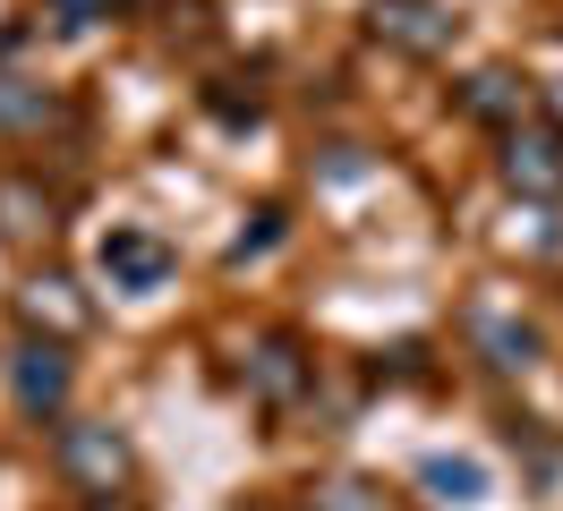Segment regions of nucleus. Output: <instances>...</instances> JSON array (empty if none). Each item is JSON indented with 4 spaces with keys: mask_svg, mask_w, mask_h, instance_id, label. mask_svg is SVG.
I'll use <instances>...</instances> for the list:
<instances>
[{
    "mask_svg": "<svg viewBox=\"0 0 563 511\" xmlns=\"http://www.w3.org/2000/svg\"><path fill=\"white\" fill-rule=\"evenodd\" d=\"M95 273H103L120 299H154V290L179 273V256H172V238H163V231L120 222V231H103V247H95Z\"/></svg>",
    "mask_w": 563,
    "mask_h": 511,
    "instance_id": "f257e3e1",
    "label": "nucleus"
},
{
    "mask_svg": "<svg viewBox=\"0 0 563 511\" xmlns=\"http://www.w3.org/2000/svg\"><path fill=\"white\" fill-rule=\"evenodd\" d=\"M52 452H60V477H69V486H86V495H111V486L129 477V460H137V452H129V435H120V426H103V418H69Z\"/></svg>",
    "mask_w": 563,
    "mask_h": 511,
    "instance_id": "f03ea898",
    "label": "nucleus"
},
{
    "mask_svg": "<svg viewBox=\"0 0 563 511\" xmlns=\"http://www.w3.org/2000/svg\"><path fill=\"white\" fill-rule=\"evenodd\" d=\"M367 26H376V43L410 52V60H444L453 34H461V18L444 9V0H367Z\"/></svg>",
    "mask_w": 563,
    "mask_h": 511,
    "instance_id": "7ed1b4c3",
    "label": "nucleus"
},
{
    "mask_svg": "<svg viewBox=\"0 0 563 511\" xmlns=\"http://www.w3.org/2000/svg\"><path fill=\"white\" fill-rule=\"evenodd\" d=\"M504 179H512V197H529V204H555L563 197V129H555V120L504 129Z\"/></svg>",
    "mask_w": 563,
    "mask_h": 511,
    "instance_id": "20e7f679",
    "label": "nucleus"
},
{
    "mask_svg": "<svg viewBox=\"0 0 563 511\" xmlns=\"http://www.w3.org/2000/svg\"><path fill=\"white\" fill-rule=\"evenodd\" d=\"M69 384H77L69 341H18V349H9V392H18L26 418H60V409H69Z\"/></svg>",
    "mask_w": 563,
    "mask_h": 511,
    "instance_id": "39448f33",
    "label": "nucleus"
},
{
    "mask_svg": "<svg viewBox=\"0 0 563 511\" xmlns=\"http://www.w3.org/2000/svg\"><path fill=\"white\" fill-rule=\"evenodd\" d=\"M240 384H247V401L290 409L299 392H308V358H299V341H290V333H265V341L240 358Z\"/></svg>",
    "mask_w": 563,
    "mask_h": 511,
    "instance_id": "423d86ee",
    "label": "nucleus"
},
{
    "mask_svg": "<svg viewBox=\"0 0 563 511\" xmlns=\"http://www.w3.org/2000/svg\"><path fill=\"white\" fill-rule=\"evenodd\" d=\"M18 315H26L43 341H77L86 333V299H77V281H60V273H35V281L18 290Z\"/></svg>",
    "mask_w": 563,
    "mask_h": 511,
    "instance_id": "0eeeda50",
    "label": "nucleus"
},
{
    "mask_svg": "<svg viewBox=\"0 0 563 511\" xmlns=\"http://www.w3.org/2000/svg\"><path fill=\"white\" fill-rule=\"evenodd\" d=\"M0 238H9V247L52 238V197H43L35 170H0Z\"/></svg>",
    "mask_w": 563,
    "mask_h": 511,
    "instance_id": "6e6552de",
    "label": "nucleus"
},
{
    "mask_svg": "<svg viewBox=\"0 0 563 511\" xmlns=\"http://www.w3.org/2000/svg\"><path fill=\"white\" fill-rule=\"evenodd\" d=\"M461 111L487 120V129H521V120H529V86L512 77V68H478V77L461 86Z\"/></svg>",
    "mask_w": 563,
    "mask_h": 511,
    "instance_id": "1a4fd4ad",
    "label": "nucleus"
},
{
    "mask_svg": "<svg viewBox=\"0 0 563 511\" xmlns=\"http://www.w3.org/2000/svg\"><path fill=\"white\" fill-rule=\"evenodd\" d=\"M419 486L435 495V503H487V460H470V452H427L419 460Z\"/></svg>",
    "mask_w": 563,
    "mask_h": 511,
    "instance_id": "9d476101",
    "label": "nucleus"
},
{
    "mask_svg": "<svg viewBox=\"0 0 563 511\" xmlns=\"http://www.w3.org/2000/svg\"><path fill=\"white\" fill-rule=\"evenodd\" d=\"M470 341L487 349V367H529V358H538V333H529V324H512V315H495V307H478V315H470Z\"/></svg>",
    "mask_w": 563,
    "mask_h": 511,
    "instance_id": "9b49d317",
    "label": "nucleus"
},
{
    "mask_svg": "<svg viewBox=\"0 0 563 511\" xmlns=\"http://www.w3.org/2000/svg\"><path fill=\"white\" fill-rule=\"evenodd\" d=\"M43 120H52V86L0 68V129H43Z\"/></svg>",
    "mask_w": 563,
    "mask_h": 511,
    "instance_id": "f8f14e48",
    "label": "nucleus"
},
{
    "mask_svg": "<svg viewBox=\"0 0 563 511\" xmlns=\"http://www.w3.org/2000/svg\"><path fill=\"white\" fill-rule=\"evenodd\" d=\"M103 18H111V0H43V18H35V26H52L60 43H77V34H95Z\"/></svg>",
    "mask_w": 563,
    "mask_h": 511,
    "instance_id": "ddd939ff",
    "label": "nucleus"
},
{
    "mask_svg": "<svg viewBox=\"0 0 563 511\" xmlns=\"http://www.w3.org/2000/svg\"><path fill=\"white\" fill-rule=\"evenodd\" d=\"M308 511H393V503H385V486H367V477H333V486H317Z\"/></svg>",
    "mask_w": 563,
    "mask_h": 511,
    "instance_id": "4468645a",
    "label": "nucleus"
},
{
    "mask_svg": "<svg viewBox=\"0 0 563 511\" xmlns=\"http://www.w3.org/2000/svg\"><path fill=\"white\" fill-rule=\"evenodd\" d=\"M274 238H282V213L265 204V213H256V231H240V238H231V265H247V256H265Z\"/></svg>",
    "mask_w": 563,
    "mask_h": 511,
    "instance_id": "2eb2a0df",
    "label": "nucleus"
},
{
    "mask_svg": "<svg viewBox=\"0 0 563 511\" xmlns=\"http://www.w3.org/2000/svg\"><path fill=\"white\" fill-rule=\"evenodd\" d=\"M324 179H342V188H351V179H367V163H358V145H333V163H324Z\"/></svg>",
    "mask_w": 563,
    "mask_h": 511,
    "instance_id": "dca6fc26",
    "label": "nucleus"
},
{
    "mask_svg": "<svg viewBox=\"0 0 563 511\" xmlns=\"http://www.w3.org/2000/svg\"><path fill=\"white\" fill-rule=\"evenodd\" d=\"M547 111H555V129H563V77H555V86H547Z\"/></svg>",
    "mask_w": 563,
    "mask_h": 511,
    "instance_id": "f3484780",
    "label": "nucleus"
},
{
    "mask_svg": "<svg viewBox=\"0 0 563 511\" xmlns=\"http://www.w3.org/2000/svg\"><path fill=\"white\" fill-rule=\"evenodd\" d=\"M86 511H137V503H86Z\"/></svg>",
    "mask_w": 563,
    "mask_h": 511,
    "instance_id": "a211bd4d",
    "label": "nucleus"
}]
</instances>
